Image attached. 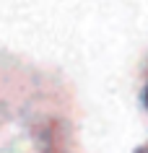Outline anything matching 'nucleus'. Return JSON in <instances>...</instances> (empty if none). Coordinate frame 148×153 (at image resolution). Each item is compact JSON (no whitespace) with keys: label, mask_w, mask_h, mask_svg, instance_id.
Listing matches in <instances>:
<instances>
[{"label":"nucleus","mask_w":148,"mask_h":153,"mask_svg":"<svg viewBox=\"0 0 148 153\" xmlns=\"http://www.w3.org/2000/svg\"><path fill=\"white\" fill-rule=\"evenodd\" d=\"M146 106H148V88H146Z\"/></svg>","instance_id":"obj_1"}]
</instances>
